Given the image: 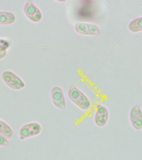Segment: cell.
I'll return each instance as SVG.
<instances>
[{
    "label": "cell",
    "mask_w": 142,
    "mask_h": 160,
    "mask_svg": "<svg viewBox=\"0 0 142 160\" xmlns=\"http://www.w3.org/2000/svg\"><path fill=\"white\" fill-rule=\"evenodd\" d=\"M71 102L83 111H87L91 106V102L84 93L74 86H72L68 92Z\"/></svg>",
    "instance_id": "1"
},
{
    "label": "cell",
    "mask_w": 142,
    "mask_h": 160,
    "mask_svg": "<svg viewBox=\"0 0 142 160\" xmlns=\"http://www.w3.org/2000/svg\"><path fill=\"white\" fill-rule=\"evenodd\" d=\"M42 128L38 122H30L25 124L19 130V138L24 140L32 137L37 136L42 132Z\"/></svg>",
    "instance_id": "2"
},
{
    "label": "cell",
    "mask_w": 142,
    "mask_h": 160,
    "mask_svg": "<svg viewBox=\"0 0 142 160\" xmlns=\"http://www.w3.org/2000/svg\"><path fill=\"white\" fill-rule=\"evenodd\" d=\"M2 80L7 86L15 90L23 89L25 84L20 77L10 71H6L2 73Z\"/></svg>",
    "instance_id": "3"
},
{
    "label": "cell",
    "mask_w": 142,
    "mask_h": 160,
    "mask_svg": "<svg viewBox=\"0 0 142 160\" xmlns=\"http://www.w3.org/2000/svg\"><path fill=\"white\" fill-rule=\"evenodd\" d=\"M24 12L26 16L32 22H38L42 19V13L38 7L31 1H28L25 4Z\"/></svg>",
    "instance_id": "4"
},
{
    "label": "cell",
    "mask_w": 142,
    "mask_h": 160,
    "mask_svg": "<svg viewBox=\"0 0 142 160\" xmlns=\"http://www.w3.org/2000/svg\"><path fill=\"white\" fill-rule=\"evenodd\" d=\"M51 98L53 104L59 109H65L66 102L64 93L59 87H53L51 90Z\"/></svg>",
    "instance_id": "5"
},
{
    "label": "cell",
    "mask_w": 142,
    "mask_h": 160,
    "mask_svg": "<svg viewBox=\"0 0 142 160\" xmlns=\"http://www.w3.org/2000/svg\"><path fill=\"white\" fill-rule=\"evenodd\" d=\"M109 119V112L108 108L102 105H98L95 113L94 122L99 127H104L108 123Z\"/></svg>",
    "instance_id": "6"
},
{
    "label": "cell",
    "mask_w": 142,
    "mask_h": 160,
    "mask_svg": "<svg viewBox=\"0 0 142 160\" xmlns=\"http://www.w3.org/2000/svg\"><path fill=\"white\" fill-rule=\"evenodd\" d=\"M75 30L77 33L86 35H96L100 33L96 25L87 22H78L75 25Z\"/></svg>",
    "instance_id": "7"
},
{
    "label": "cell",
    "mask_w": 142,
    "mask_h": 160,
    "mask_svg": "<svg viewBox=\"0 0 142 160\" xmlns=\"http://www.w3.org/2000/svg\"><path fill=\"white\" fill-rule=\"evenodd\" d=\"M130 122L132 127L137 131L142 129V111L139 105L134 106L130 111Z\"/></svg>",
    "instance_id": "8"
},
{
    "label": "cell",
    "mask_w": 142,
    "mask_h": 160,
    "mask_svg": "<svg viewBox=\"0 0 142 160\" xmlns=\"http://www.w3.org/2000/svg\"><path fill=\"white\" fill-rule=\"evenodd\" d=\"M16 16L14 13L8 11H0V25H8L14 23Z\"/></svg>",
    "instance_id": "9"
},
{
    "label": "cell",
    "mask_w": 142,
    "mask_h": 160,
    "mask_svg": "<svg viewBox=\"0 0 142 160\" xmlns=\"http://www.w3.org/2000/svg\"><path fill=\"white\" fill-rule=\"evenodd\" d=\"M0 135L9 139L13 136V131L11 127L3 120L0 119Z\"/></svg>",
    "instance_id": "10"
},
{
    "label": "cell",
    "mask_w": 142,
    "mask_h": 160,
    "mask_svg": "<svg viewBox=\"0 0 142 160\" xmlns=\"http://www.w3.org/2000/svg\"><path fill=\"white\" fill-rule=\"evenodd\" d=\"M128 28L134 33H137L142 31V17H138L130 22Z\"/></svg>",
    "instance_id": "11"
},
{
    "label": "cell",
    "mask_w": 142,
    "mask_h": 160,
    "mask_svg": "<svg viewBox=\"0 0 142 160\" xmlns=\"http://www.w3.org/2000/svg\"><path fill=\"white\" fill-rule=\"evenodd\" d=\"M9 42L4 39H0V49L7 50L9 48Z\"/></svg>",
    "instance_id": "12"
},
{
    "label": "cell",
    "mask_w": 142,
    "mask_h": 160,
    "mask_svg": "<svg viewBox=\"0 0 142 160\" xmlns=\"http://www.w3.org/2000/svg\"><path fill=\"white\" fill-rule=\"evenodd\" d=\"M9 144V142L8 139L5 138L1 135H0V146L4 147L7 146Z\"/></svg>",
    "instance_id": "13"
},
{
    "label": "cell",
    "mask_w": 142,
    "mask_h": 160,
    "mask_svg": "<svg viewBox=\"0 0 142 160\" xmlns=\"http://www.w3.org/2000/svg\"><path fill=\"white\" fill-rule=\"evenodd\" d=\"M7 52L6 50L0 49V59L4 58L7 56Z\"/></svg>",
    "instance_id": "14"
}]
</instances>
